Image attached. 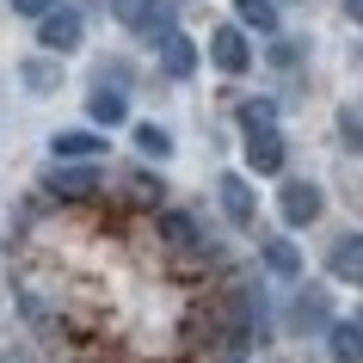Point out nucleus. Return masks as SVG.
I'll list each match as a JSON object with an SVG mask.
<instances>
[{"label": "nucleus", "mask_w": 363, "mask_h": 363, "mask_svg": "<svg viewBox=\"0 0 363 363\" xmlns=\"http://www.w3.org/2000/svg\"><path fill=\"white\" fill-rule=\"evenodd\" d=\"M160 68H167V80H191V68H197L191 38H179V31H172V38L160 43Z\"/></svg>", "instance_id": "obj_12"}, {"label": "nucleus", "mask_w": 363, "mask_h": 363, "mask_svg": "<svg viewBox=\"0 0 363 363\" xmlns=\"http://www.w3.org/2000/svg\"><path fill=\"white\" fill-rule=\"evenodd\" d=\"M117 13V25L123 31H135L142 43H167L172 38V6H160V0H105Z\"/></svg>", "instance_id": "obj_1"}, {"label": "nucleus", "mask_w": 363, "mask_h": 363, "mask_svg": "<svg viewBox=\"0 0 363 363\" xmlns=\"http://www.w3.org/2000/svg\"><path fill=\"white\" fill-rule=\"evenodd\" d=\"M19 80H25V93H56V86H62V68L50 56H31V62H19Z\"/></svg>", "instance_id": "obj_15"}, {"label": "nucleus", "mask_w": 363, "mask_h": 363, "mask_svg": "<svg viewBox=\"0 0 363 363\" xmlns=\"http://www.w3.org/2000/svg\"><path fill=\"white\" fill-rule=\"evenodd\" d=\"M216 197H222V216H228L234 228H252V222H259V197H252V185L240 172H222V179H216Z\"/></svg>", "instance_id": "obj_5"}, {"label": "nucleus", "mask_w": 363, "mask_h": 363, "mask_svg": "<svg viewBox=\"0 0 363 363\" xmlns=\"http://www.w3.org/2000/svg\"><path fill=\"white\" fill-rule=\"evenodd\" d=\"M259 259H265L271 277H302V252L289 247L284 234H271V240H259Z\"/></svg>", "instance_id": "obj_10"}, {"label": "nucleus", "mask_w": 363, "mask_h": 363, "mask_svg": "<svg viewBox=\"0 0 363 363\" xmlns=\"http://www.w3.org/2000/svg\"><path fill=\"white\" fill-rule=\"evenodd\" d=\"M80 38H86V31H80V13H74V6H56V13H43V19H38V43L50 50V56L80 50Z\"/></svg>", "instance_id": "obj_4"}, {"label": "nucleus", "mask_w": 363, "mask_h": 363, "mask_svg": "<svg viewBox=\"0 0 363 363\" xmlns=\"http://www.w3.org/2000/svg\"><path fill=\"white\" fill-rule=\"evenodd\" d=\"M160 240L179 247V252H197V247H203V240H197V222L185 210H160Z\"/></svg>", "instance_id": "obj_13"}, {"label": "nucleus", "mask_w": 363, "mask_h": 363, "mask_svg": "<svg viewBox=\"0 0 363 363\" xmlns=\"http://www.w3.org/2000/svg\"><path fill=\"white\" fill-rule=\"evenodd\" d=\"M135 148L148 154V160H167V154H172V135L160 130V123H135Z\"/></svg>", "instance_id": "obj_18"}, {"label": "nucleus", "mask_w": 363, "mask_h": 363, "mask_svg": "<svg viewBox=\"0 0 363 363\" xmlns=\"http://www.w3.org/2000/svg\"><path fill=\"white\" fill-rule=\"evenodd\" d=\"M339 135H345V148H351V154H363V111L345 105V111H339Z\"/></svg>", "instance_id": "obj_19"}, {"label": "nucleus", "mask_w": 363, "mask_h": 363, "mask_svg": "<svg viewBox=\"0 0 363 363\" xmlns=\"http://www.w3.org/2000/svg\"><path fill=\"white\" fill-rule=\"evenodd\" d=\"M13 13L19 19H43V13H56V0H13Z\"/></svg>", "instance_id": "obj_21"}, {"label": "nucleus", "mask_w": 363, "mask_h": 363, "mask_svg": "<svg viewBox=\"0 0 363 363\" xmlns=\"http://www.w3.org/2000/svg\"><path fill=\"white\" fill-rule=\"evenodd\" d=\"M357 320H363V308H357Z\"/></svg>", "instance_id": "obj_25"}, {"label": "nucleus", "mask_w": 363, "mask_h": 363, "mask_svg": "<svg viewBox=\"0 0 363 363\" xmlns=\"http://www.w3.org/2000/svg\"><path fill=\"white\" fill-rule=\"evenodd\" d=\"M130 191H135V197H142V203H154V197H160V185H154L148 172H130Z\"/></svg>", "instance_id": "obj_22"}, {"label": "nucleus", "mask_w": 363, "mask_h": 363, "mask_svg": "<svg viewBox=\"0 0 363 363\" xmlns=\"http://www.w3.org/2000/svg\"><path fill=\"white\" fill-rule=\"evenodd\" d=\"M277 210H284V222H289V228H308V222H320L326 197H320V185H314V179H289V185H284V197H277Z\"/></svg>", "instance_id": "obj_3"}, {"label": "nucleus", "mask_w": 363, "mask_h": 363, "mask_svg": "<svg viewBox=\"0 0 363 363\" xmlns=\"http://www.w3.org/2000/svg\"><path fill=\"white\" fill-rule=\"evenodd\" d=\"M210 62L222 68V74H247V68H252L247 25H222V31H210Z\"/></svg>", "instance_id": "obj_6"}, {"label": "nucleus", "mask_w": 363, "mask_h": 363, "mask_svg": "<svg viewBox=\"0 0 363 363\" xmlns=\"http://www.w3.org/2000/svg\"><path fill=\"white\" fill-rule=\"evenodd\" d=\"M326 271H333L339 284H357L363 289V234H339V240L326 247Z\"/></svg>", "instance_id": "obj_8"}, {"label": "nucleus", "mask_w": 363, "mask_h": 363, "mask_svg": "<svg viewBox=\"0 0 363 363\" xmlns=\"http://www.w3.org/2000/svg\"><path fill=\"white\" fill-rule=\"evenodd\" d=\"M234 13H240V25H247V31H259V38H277V31H284L277 0H234Z\"/></svg>", "instance_id": "obj_11"}, {"label": "nucleus", "mask_w": 363, "mask_h": 363, "mask_svg": "<svg viewBox=\"0 0 363 363\" xmlns=\"http://www.w3.org/2000/svg\"><path fill=\"white\" fill-rule=\"evenodd\" d=\"M222 363H247V357H240V351H234V357H222Z\"/></svg>", "instance_id": "obj_24"}, {"label": "nucleus", "mask_w": 363, "mask_h": 363, "mask_svg": "<svg viewBox=\"0 0 363 363\" xmlns=\"http://www.w3.org/2000/svg\"><path fill=\"white\" fill-rule=\"evenodd\" d=\"M99 185H105V172H99V167H56V172H50V191H56V197H93Z\"/></svg>", "instance_id": "obj_9"}, {"label": "nucleus", "mask_w": 363, "mask_h": 363, "mask_svg": "<svg viewBox=\"0 0 363 363\" xmlns=\"http://www.w3.org/2000/svg\"><path fill=\"white\" fill-rule=\"evenodd\" d=\"M50 148H56V160H93L105 142H99V135H86V130H68V135H56Z\"/></svg>", "instance_id": "obj_17"}, {"label": "nucleus", "mask_w": 363, "mask_h": 363, "mask_svg": "<svg viewBox=\"0 0 363 363\" xmlns=\"http://www.w3.org/2000/svg\"><path fill=\"white\" fill-rule=\"evenodd\" d=\"M289 333H333V296L320 284L289 296Z\"/></svg>", "instance_id": "obj_2"}, {"label": "nucleus", "mask_w": 363, "mask_h": 363, "mask_svg": "<svg viewBox=\"0 0 363 363\" xmlns=\"http://www.w3.org/2000/svg\"><path fill=\"white\" fill-rule=\"evenodd\" d=\"M240 123H247V130H259V123H277V105H271V99H247V105H240Z\"/></svg>", "instance_id": "obj_20"}, {"label": "nucleus", "mask_w": 363, "mask_h": 363, "mask_svg": "<svg viewBox=\"0 0 363 363\" xmlns=\"http://www.w3.org/2000/svg\"><path fill=\"white\" fill-rule=\"evenodd\" d=\"M247 167L252 172H284V135H277V123H259V130H247Z\"/></svg>", "instance_id": "obj_7"}, {"label": "nucleus", "mask_w": 363, "mask_h": 363, "mask_svg": "<svg viewBox=\"0 0 363 363\" xmlns=\"http://www.w3.org/2000/svg\"><path fill=\"white\" fill-rule=\"evenodd\" d=\"M326 345H333V357H339V363H363V320H333Z\"/></svg>", "instance_id": "obj_14"}, {"label": "nucleus", "mask_w": 363, "mask_h": 363, "mask_svg": "<svg viewBox=\"0 0 363 363\" xmlns=\"http://www.w3.org/2000/svg\"><path fill=\"white\" fill-rule=\"evenodd\" d=\"M345 13H351V19H357V25H363V0H345Z\"/></svg>", "instance_id": "obj_23"}, {"label": "nucleus", "mask_w": 363, "mask_h": 363, "mask_svg": "<svg viewBox=\"0 0 363 363\" xmlns=\"http://www.w3.org/2000/svg\"><path fill=\"white\" fill-rule=\"evenodd\" d=\"M86 111H93V123H123L130 117V99H123V86H99L86 99Z\"/></svg>", "instance_id": "obj_16"}]
</instances>
